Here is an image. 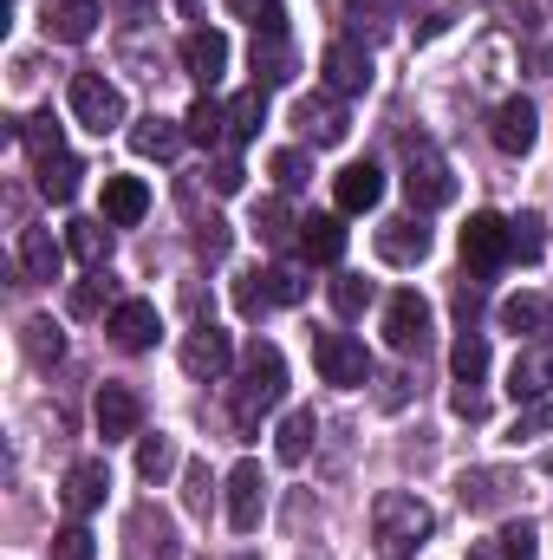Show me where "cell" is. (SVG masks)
Instances as JSON below:
<instances>
[{
	"label": "cell",
	"instance_id": "obj_46",
	"mask_svg": "<svg viewBox=\"0 0 553 560\" xmlns=\"http://www.w3.org/2000/svg\"><path fill=\"white\" fill-rule=\"evenodd\" d=\"M52 560H98V541L72 522V528H59V535H52Z\"/></svg>",
	"mask_w": 553,
	"mask_h": 560
},
{
	"label": "cell",
	"instance_id": "obj_1",
	"mask_svg": "<svg viewBox=\"0 0 553 560\" xmlns=\"http://www.w3.org/2000/svg\"><path fill=\"white\" fill-rule=\"evenodd\" d=\"M280 398H286V359H280L274 339H255L242 352V378H235V405H228L235 411V430H255Z\"/></svg>",
	"mask_w": 553,
	"mask_h": 560
},
{
	"label": "cell",
	"instance_id": "obj_42",
	"mask_svg": "<svg viewBox=\"0 0 553 560\" xmlns=\"http://www.w3.org/2000/svg\"><path fill=\"white\" fill-rule=\"evenodd\" d=\"M553 430V398H534V405H521V418H515V443H534V436H548Z\"/></svg>",
	"mask_w": 553,
	"mask_h": 560
},
{
	"label": "cell",
	"instance_id": "obj_55",
	"mask_svg": "<svg viewBox=\"0 0 553 560\" xmlns=\"http://www.w3.org/2000/svg\"><path fill=\"white\" fill-rule=\"evenodd\" d=\"M261 7H268V0H228V13H248V20H255Z\"/></svg>",
	"mask_w": 553,
	"mask_h": 560
},
{
	"label": "cell",
	"instance_id": "obj_19",
	"mask_svg": "<svg viewBox=\"0 0 553 560\" xmlns=\"http://www.w3.org/2000/svg\"><path fill=\"white\" fill-rule=\"evenodd\" d=\"M105 20V7L98 0H46V39H59V46H79V39H92V26Z\"/></svg>",
	"mask_w": 553,
	"mask_h": 560
},
{
	"label": "cell",
	"instance_id": "obj_31",
	"mask_svg": "<svg viewBox=\"0 0 553 560\" xmlns=\"http://www.w3.org/2000/svg\"><path fill=\"white\" fill-rule=\"evenodd\" d=\"M261 125H268V92H261V85L235 92V98H228V138L248 143L255 131H261Z\"/></svg>",
	"mask_w": 553,
	"mask_h": 560
},
{
	"label": "cell",
	"instance_id": "obj_8",
	"mask_svg": "<svg viewBox=\"0 0 553 560\" xmlns=\"http://www.w3.org/2000/svg\"><path fill=\"white\" fill-rule=\"evenodd\" d=\"M228 365H235V339H228L215 319H202V326L183 332V372H189V378H209V385H215Z\"/></svg>",
	"mask_w": 553,
	"mask_h": 560
},
{
	"label": "cell",
	"instance_id": "obj_22",
	"mask_svg": "<svg viewBox=\"0 0 553 560\" xmlns=\"http://www.w3.org/2000/svg\"><path fill=\"white\" fill-rule=\"evenodd\" d=\"M143 215H150L143 176H105V222H111V229H138Z\"/></svg>",
	"mask_w": 553,
	"mask_h": 560
},
{
	"label": "cell",
	"instance_id": "obj_15",
	"mask_svg": "<svg viewBox=\"0 0 553 560\" xmlns=\"http://www.w3.org/2000/svg\"><path fill=\"white\" fill-rule=\"evenodd\" d=\"M319 72H326V85H332L339 98H352V92L372 85V52H365L358 39H332L326 59H319Z\"/></svg>",
	"mask_w": 553,
	"mask_h": 560
},
{
	"label": "cell",
	"instance_id": "obj_12",
	"mask_svg": "<svg viewBox=\"0 0 553 560\" xmlns=\"http://www.w3.org/2000/svg\"><path fill=\"white\" fill-rule=\"evenodd\" d=\"M105 489H111V463L105 456H79L72 469H66V489H59V502H66V515H92V509H105Z\"/></svg>",
	"mask_w": 553,
	"mask_h": 560
},
{
	"label": "cell",
	"instance_id": "obj_43",
	"mask_svg": "<svg viewBox=\"0 0 553 560\" xmlns=\"http://www.w3.org/2000/svg\"><path fill=\"white\" fill-rule=\"evenodd\" d=\"M183 502H189V515H209V502H215V476H209V463H189L183 469Z\"/></svg>",
	"mask_w": 553,
	"mask_h": 560
},
{
	"label": "cell",
	"instance_id": "obj_2",
	"mask_svg": "<svg viewBox=\"0 0 553 560\" xmlns=\"http://www.w3.org/2000/svg\"><path fill=\"white\" fill-rule=\"evenodd\" d=\"M436 515L423 495H404V489H385L372 502V541H378V560H411L423 541H430Z\"/></svg>",
	"mask_w": 553,
	"mask_h": 560
},
{
	"label": "cell",
	"instance_id": "obj_10",
	"mask_svg": "<svg viewBox=\"0 0 553 560\" xmlns=\"http://www.w3.org/2000/svg\"><path fill=\"white\" fill-rule=\"evenodd\" d=\"M548 392H553V339H528L515 352V365H508V398L515 405H534Z\"/></svg>",
	"mask_w": 553,
	"mask_h": 560
},
{
	"label": "cell",
	"instance_id": "obj_37",
	"mask_svg": "<svg viewBox=\"0 0 553 560\" xmlns=\"http://www.w3.org/2000/svg\"><path fill=\"white\" fill-rule=\"evenodd\" d=\"M169 469H176V443H169L163 430H156V436H138V476L143 482H163Z\"/></svg>",
	"mask_w": 553,
	"mask_h": 560
},
{
	"label": "cell",
	"instance_id": "obj_36",
	"mask_svg": "<svg viewBox=\"0 0 553 560\" xmlns=\"http://www.w3.org/2000/svg\"><path fill=\"white\" fill-rule=\"evenodd\" d=\"M372 300H378V287H372L365 275H339L332 280V313H339V319H358Z\"/></svg>",
	"mask_w": 553,
	"mask_h": 560
},
{
	"label": "cell",
	"instance_id": "obj_32",
	"mask_svg": "<svg viewBox=\"0 0 553 560\" xmlns=\"http://www.w3.org/2000/svg\"><path fill=\"white\" fill-rule=\"evenodd\" d=\"M20 346H26V359H33V365H59V359H66V332H59L46 313L20 326Z\"/></svg>",
	"mask_w": 553,
	"mask_h": 560
},
{
	"label": "cell",
	"instance_id": "obj_9",
	"mask_svg": "<svg viewBox=\"0 0 553 560\" xmlns=\"http://www.w3.org/2000/svg\"><path fill=\"white\" fill-rule=\"evenodd\" d=\"M261 515H268V476H261V463L248 456V463L228 469V528H235V535H255Z\"/></svg>",
	"mask_w": 553,
	"mask_h": 560
},
{
	"label": "cell",
	"instance_id": "obj_35",
	"mask_svg": "<svg viewBox=\"0 0 553 560\" xmlns=\"http://www.w3.org/2000/svg\"><path fill=\"white\" fill-rule=\"evenodd\" d=\"M183 131H189V143H222L228 138V112H222L215 98H196L189 118H183Z\"/></svg>",
	"mask_w": 553,
	"mask_h": 560
},
{
	"label": "cell",
	"instance_id": "obj_24",
	"mask_svg": "<svg viewBox=\"0 0 553 560\" xmlns=\"http://www.w3.org/2000/svg\"><path fill=\"white\" fill-rule=\"evenodd\" d=\"M299 248H306V261L332 268V261L345 255V222H339V215H306V222H299Z\"/></svg>",
	"mask_w": 553,
	"mask_h": 560
},
{
	"label": "cell",
	"instance_id": "obj_38",
	"mask_svg": "<svg viewBox=\"0 0 553 560\" xmlns=\"http://www.w3.org/2000/svg\"><path fill=\"white\" fill-rule=\"evenodd\" d=\"M20 143L33 150V163H46V156H59V150H66L59 125H52V112H39V118H20Z\"/></svg>",
	"mask_w": 553,
	"mask_h": 560
},
{
	"label": "cell",
	"instance_id": "obj_25",
	"mask_svg": "<svg viewBox=\"0 0 553 560\" xmlns=\"http://www.w3.org/2000/svg\"><path fill=\"white\" fill-rule=\"evenodd\" d=\"M462 509H502L515 495V476L508 469H462Z\"/></svg>",
	"mask_w": 553,
	"mask_h": 560
},
{
	"label": "cell",
	"instance_id": "obj_4",
	"mask_svg": "<svg viewBox=\"0 0 553 560\" xmlns=\"http://www.w3.org/2000/svg\"><path fill=\"white\" fill-rule=\"evenodd\" d=\"M313 365H319V378L339 385V392H358V385L372 378V352H365L352 332H313Z\"/></svg>",
	"mask_w": 553,
	"mask_h": 560
},
{
	"label": "cell",
	"instance_id": "obj_53",
	"mask_svg": "<svg viewBox=\"0 0 553 560\" xmlns=\"http://www.w3.org/2000/svg\"><path fill=\"white\" fill-rule=\"evenodd\" d=\"M469 560H508V555H502V541H482V548H469Z\"/></svg>",
	"mask_w": 553,
	"mask_h": 560
},
{
	"label": "cell",
	"instance_id": "obj_17",
	"mask_svg": "<svg viewBox=\"0 0 553 560\" xmlns=\"http://www.w3.org/2000/svg\"><path fill=\"white\" fill-rule=\"evenodd\" d=\"M105 332H111L125 352H143V346H156L163 319H156V306H150V300H118V306L105 313Z\"/></svg>",
	"mask_w": 553,
	"mask_h": 560
},
{
	"label": "cell",
	"instance_id": "obj_51",
	"mask_svg": "<svg viewBox=\"0 0 553 560\" xmlns=\"http://www.w3.org/2000/svg\"><path fill=\"white\" fill-rule=\"evenodd\" d=\"M255 26H261V33H286V7H280V0H268V7L255 13Z\"/></svg>",
	"mask_w": 553,
	"mask_h": 560
},
{
	"label": "cell",
	"instance_id": "obj_40",
	"mask_svg": "<svg viewBox=\"0 0 553 560\" xmlns=\"http://www.w3.org/2000/svg\"><path fill=\"white\" fill-rule=\"evenodd\" d=\"M293 229H299V222H293V209H286V196H268V202H261V209H255V235H261V242H286V235H293Z\"/></svg>",
	"mask_w": 553,
	"mask_h": 560
},
{
	"label": "cell",
	"instance_id": "obj_47",
	"mask_svg": "<svg viewBox=\"0 0 553 560\" xmlns=\"http://www.w3.org/2000/svg\"><path fill=\"white\" fill-rule=\"evenodd\" d=\"M495 541H502V555L508 560H534V541H541V535H534V522H508Z\"/></svg>",
	"mask_w": 553,
	"mask_h": 560
},
{
	"label": "cell",
	"instance_id": "obj_54",
	"mask_svg": "<svg viewBox=\"0 0 553 560\" xmlns=\"http://www.w3.org/2000/svg\"><path fill=\"white\" fill-rule=\"evenodd\" d=\"M534 72H541V79H553V46H541V52H534Z\"/></svg>",
	"mask_w": 553,
	"mask_h": 560
},
{
	"label": "cell",
	"instance_id": "obj_20",
	"mask_svg": "<svg viewBox=\"0 0 553 560\" xmlns=\"http://www.w3.org/2000/svg\"><path fill=\"white\" fill-rule=\"evenodd\" d=\"M423 255H430V229H423L416 215H398V222L378 229V261H391V268H416Z\"/></svg>",
	"mask_w": 553,
	"mask_h": 560
},
{
	"label": "cell",
	"instance_id": "obj_49",
	"mask_svg": "<svg viewBox=\"0 0 553 560\" xmlns=\"http://www.w3.org/2000/svg\"><path fill=\"white\" fill-rule=\"evenodd\" d=\"M196 248H202L209 261H222V255H228V222H215V215H209V222L196 229Z\"/></svg>",
	"mask_w": 553,
	"mask_h": 560
},
{
	"label": "cell",
	"instance_id": "obj_5",
	"mask_svg": "<svg viewBox=\"0 0 553 560\" xmlns=\"http://www.w3.org/2000/svg\"><path fill=\"white\" fill-rule=\"evenodd\" d=\"M72 118L105 138V131L125 125V92H118L105 72H79V79H72Z\"/></svg>",
	"mask_w": 553,
	"mask_h": 560
},
{
	"label": "cell",
	"instance_id": "obj_52",
	"mask_svg": "<svg viewBox=\"0 0 553 560\" xmlns=\"http://www.w3.org/2000/svg\"><path fill=\"white\" fill-rule=\"evenodd\" d=\"M150 7H156V0H118V20H125V26H143Z\"/></svg>",
	"mask_w": 553,
	"mask_h": 560
},
{
	"label": "cell",
	"instance_id": "obj_41",
	"mask_svg": "<svg viewBox=\"0 0 553 560\" xmlns=\"http://www.w3.org/2000/svg\"><path fill=\"white\" fill-rule=\"evenodd\" d=\"M268 306H274V300H268V280H261V268L235 280V313H242V319H261Z\"/></svg>",
	"mask_w": 553,
	"mask_h": 560
},
{
	"label": "cell",
	"instance_id": "obj_56",
	"mask_svg": "<svg viewBox=\"0 0 553 560\" xmlns=\"http://www.w3.org/2000/svg\"><path fill=\"white\" fill-rule=\"evenodd\" d=\"M176 7H196V0H176Z\"/></svg>",
	"mask_w": 553,
	"mask_h": 560
},
{
	"label": "cell",
	"instance_id": "obj_29",
	"mask_svg": "<svg viewBox=\"0 0 553 560\" xmlns=\"http://www.w3.org/2000/svg\"><path fill=\"white\" fill-rule=\"evenodd\" d=\"M79 176H85V163H79V156H66V150H59V156H46V163H39V196H46V202H59V209H66V202H72V196H79Z\"/></svg>",
	"mask_w": 553,
	"mask_h": 560
},
{
	"label": "cell",
	"instance_id": "obj_39",
	"mask_svg": "<svg viewBox=\"0 0 553 560\" xmlns=\"http://www.w3.org/2000/svg\"><path fill=\"white\" fill-rule=\"evenodd\" d=\"M508 242H515V261H541L548 255V222L541 215H515L508 222Z\"/></svg>",
	"mask_w": 553,
	"mask_h": 560
},
{
	"label": "cell",
	"instance_id": "obj_11",
	"mask_svg": "<svg viewBox=\"0 0 553 560\" xmlns=\"http://www.w3.org/2000/svg\"><path fill=\"white\" fill-rule=\"evenodd\" d=\"M169 555H176V528H169V515H163L156 502L131 509V522H125V560H169Z\"/></svg>",
	"mask_w": 553,
	"mask_h": 560
},
{
	"label": "cell",
	"instance_id": "obj_48",
	"mask_svg": "<svg viewBox=\"0 0 553 560\" xmlns=\"http://www.w3.org/2000/svg\"><path fill=\"white\" fill-rule=\"evenodd\" d=\"M268 170H274L280 189H299V183H306V156H299V150H274V156H268Z\"/></svg>",
	"mask_w": 553,
	"mask_h": 560
},
{
	"label": "cell",
	"instance_id": "obj_23",
	"mask_svg": "<svg viewBox=\"0 0 553 560\" xmlns=\"http://www.w3.org/2000/svg\"><path fill=\"white\" fill-rule=\"evenodd\" d=\"M293 118H299V131H306L313 143H345V131H352V125H345V105L326 98V92H319V98H299Z\"/></svg>",
	"mask_w": 553,
	"mask_h": 560
},
{
	"label": "cell",
	"instance_id": "obj_30",
	"mask_svg": "<svg viewBox=\"0 0 553 560\" xmlns=\"http://www.w3.org/2000/svg\"><path fill=\"white\" fill-rule=\"evenodd\" d=\"M548 300L541 293H515V300H502V326L515 332V339H541L548 332Z\"/></svg>",
	"mask_w": 553,
	"mask_h": 560
},
{
	"label": "cell",
	"instance_id": "obj_50",
	"mask_svg": "<svg viewBox=\"0 0 553 560\" xmlns=\"http://www.w3.org/2000/svg\"><path fill=\"white\" fill-rule=\"evenodd\" d=\"M242 176H248V170H242L235 156H222V163L209 170V183H215V196H235V189H242Z\"/></svg>",
	"mask_w": 553,
	"mask_h": 560
},
{
	"label": "cell",
	"instance_id": "obj_3",
	"mask_svg": "<svg viewBox=\"0 0 553 560\" xmlns=\"http://www.w3.org/2000/svg\"><path fill=\"white\" fill-rule=\"evenodd\" d=\"M404 196H411L416 215L456 202V176H449V163H443L430 143H411V150H404Z\"/></svg>",
	"mask_w": 553,
	"mask_h": 560
},
{
	"label": "cell",
	"instance_id": "obj_16",
	"mask_svg": "<svg viewBox=\"0 0 553 560\" xmlns=\"http://www.w3.org/2000/svg\"><path fill=\"white\" fill-rule=\"evenodd\" d=\"M183 66H189V79H196L202 92H215V79L228 72V39H222L215 26H196V33H183Z\"/></svg>",
	"mask_w": 553,
	"mask_h": 560
},
{
	"label": "cell",
	"instance_id": "obj_28",
	"mask_svg": "<svg viewBox=\"0 0 553 560\" xmlns=\"http://www.w3.org/2000/svg\"><path fill=\"white\" fill-rule=\"evenodd\" d=\"M313 436H319V418L313 411H286V423H280V436H274V456L286 469H299L313 456Z\"/></svg>",
	"mask_w": 553,
	"mask_h": 560
},
{
	"label": "cell",
	"instance_id": "obj_45",
	"mask_svg": "<svg viewBox=\"0 0 553 560\" xmlns=\"http://www.w3.org/2000/svg\"><path fill=\"white\" fill-rule=\"evenodd\" d=\"M105 293H111V287H105V275L79 280V287H72V300H66V313H72V319H92V313H105Z\"/></svg>",
	"mask_w": 553,
	"mask_h": 560
},
{
	"label": "cell",
	"instance_id": "obj_26",
	"mask_svg": "<svg viewBox=\"0 0 553 560\" xmlns=\"http://www.w3.org/2000/svg\"><path fill=\"white\" fill-rule=\"evenodd\" d=\"M183 138H189V131H183L176 118H156V112L131 125V150H138V156H156V163H163V156H176V150H183Z\"/></svg>",
	"mask_w": 553,
	"mask_h": 560
},
{
	"label": "cell",
	"instance_id": "obj_34",
	"mask_svg": "<svg viewBox=\"0 0 553 560\" xmlns=\"http://www.w3.org/2000/svg\"><path fill=\"white\" fill-rule=\"evenodd\" d=\"M255 72H261V85L293 79V46H286V33H255Z\"/></svg>",
	"mask_w": 553,
	"mask_h": 560
},
{
	"label": "cell",
	"instance_id": "obj_44",
	"mask_svg": "<svg viewBox=\"0 0 553 560\" xmlns=\"http://www.w3.org/2000/svg\"><path fill=\"white\" fill-rule=\"evenodd\" d=\"M268 300H274V306H299V300H306V275H299V268H268Z\"/></svg>",
	"mask_w": 553,
	"mask_h": 560
},
{
	"label": "cell",
	"instance_id": "obj_18",
	"mask_svg": "<svg viewBox=\"0 0 553 560\" xmlns=\"http://www.w3.org/2000/svg\"><path fill=\"white\" fill-rule=\"evenodd\" d=\"M332 196H339V215H365V209L385 202V170L378 163H345L339 183H332Z\"/></svg>",
	"mask_w": 553,
	"mask_h": 560
},
{
	"label": "cell",
	"instance_id": "obj_14",
	"mask_svg": "<svg viewBox=\"0 0 553 560\" xmlns=\"http://www.w3.org/2000/svg\"><path fill=\"white\" fill-rule=\"evenodd\" d=\"M489 138H495V150H508V156H528L534 138H541V112L528 98H502L495 118H489Z\"/></svg>",
	"mask_w": 553,
	"mask_h": 560
},
{
	"label": "cell",
	"instance_id": "obj_21",
	"mask_svg": "<svg viewBox=\"0 0 553 560\" xmlns=\"http://www.w3.org/2000/svg\"><path fill=\"white\" fill-rule=\"evenodd\" d=\"M13 255H20V275L39 280V287H52V280H59V268H66V248H59L46 229H20Z\"/></svg>",
	"mask_w": 553,
	"mask_h": 560
},
{
	"label": "cell",
	"instance_id": "obj_6",
	"mask_svg": "<svg viewBox=\"0 0 553 560\" xmlns=\"http://www.w3.org/2000/svg\"><path fill=\"white\" fill-rule=\"evenodd\" d=\"M385 339L391 352H430V300L416 287H398L385 300Z\"/></svg>",
	"mask_w": 553,
	"mask_h": 560
},
{
	"label": "cell",
	"instance_id": "obj_7",
	"mask_svg": "<svg viewBox=\"0 0 553 560\" xmlns=\"http://www.w3.org/2000/svg\"><path fill=\"white\" fill-rule=\"evenodd\" d=\"M508 255H515V242H508V215L475 209V215H469V229H462V261H469L475 275H495Z\"/></svg>",
	"mask_w": 553,
	"mask_h": 560
},
{
	"label": "cell",
	"instance_id": "obj_33",
	"mask_svg": "<svg viewBox=\"0 0 553 560\" xmlns=\"http://www.w3.org/2000/svg\"><path fill=\"white\" fill-rule=\"evenodd\" d=\"M449 372H456V385L469 392V385H482L489 378V339L482 332H462L456 339V352H449Z\"/></svg>",
	"mask_w": 553,
	"mask_h": 560
},
{
	"label": "cell",
	"instance_id": "obj_27",
	"mask_svg": "<svg viewBox=\"0 0 553 560\" xmlns=\"http://www.w3.org/2000/svg\"><path fill=\"white\" fill-rule=\"evenodd\" d=\"M66 255H79L85 268H105V261H111V229H105V222H92V215L66 222Z\"/></svg>",
	"mask_w": 553,
	"mask_h": 560
},
{
	"label": "cell",
	"instance_id": "obj_13",
	"mask_svg": "<svg viewBox=\"0 0 553 560\" xmlns=\"http://www.w3.org/2000/svg\"><path fill=\"white\" fill-rule=\"evenodd\" d=\"M92 418H98V436H105V443H125V436H138L143 430V405H138L131 385H98Z\"/></svg>",
	"mask_w": 553,
	"mask_h": 560
}]
</instances>
